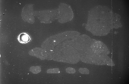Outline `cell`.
<instances>
[{
  "instance_id": "cell-1",
  "label": "cell",
  "mask_w": 129,
  "mask_h": 84,
  "mask_svg": "<svg viewBox=\"0 0 129 84\" xmlns=\"http://www.w3.org/2000/svg\"><path fill=\"white\" fill-rule=\"evenodd\" d=\"M113 18L112 10L109 7L96 6L89 12L85 28L94 36H106L113 27Z\"/></svg>"
},
{
  "instance_id": "cell-2",
  "label": "cell",
  "mask_w": 129,
  "mask_h": 84,
  "mask_svg": "<svg viewBox=\"0 0 129 84\" xmlns=\"http://www.w3.org/2000/svg\"><path fill=\"white\" fill-rule=\"evenodd\" d=\"M91 39L86 35H80L71 41L70 45L77 50L80 60L83 62L97 65H106V55L94 53L91 46Z\"/></svg>"
},
{
  "instance_id": "cell-3",
  "label": "cell",
  "mask_w": 129,
  "mask_h": 84,
  "mask_svg": "<svg viewBox=\"0 0 129 84\" xmlns=\"http://www.w3.org/2000/svg\"><path fill=\"white\" fill-rule=\"evenodd\" d=\"M71 41H64L56 46L53 56L54 60L73 64L80 60L78 51L70 44Z\"/></svg>"
},
{
  "instance_id": "cell-4",
  "label": "cell",
  "mask_w": 129,
  "mask_h": 84,
  "mask_svg": "<svg viewBox=\"0 0 129 84\" xmlns=\"http://www.w3.org/2000/svg\"><path fill=\"white\" fill-rule=\"evenodd\" d=\"M80 35L78 32L75 31H67L58 34L50 38L46 41V44H48V48L47 50H51L56 46H57L63 42L66 41H73Z\"/></svg>"
},
{
  "instance_id": "cell-5",
  "label": "cell",
  "mask_w": 129,
  "mask_h": 84,
  "mask_svg": "<svg viewBox=\"0 0 129 84\" xmlns=\"http://www.w3.org/2000/svg\"><path fill=\"white\" fill-rule=\"evenodd\" d=\"M73 14L70 6L64 4L60 5V22L64 24L71 20L73 18Z\"/></svg>"
},
{
  "instance_id": "cell-6",
  "label": "cell",
  "mask_w": 129,
  "mask_h": 84,
  "mask_svg": "<svg viewBox=\"0 0 129 84\" xmlns=\"http://www.w3.org/2000/svg\"><path fill=\"white\" fill-rule=\"evenodd\" d=\"M91 46L96 54L108 55L110 53L106 46L101 41L91 39Z\"/></svg>"
},
{
  "instance_id": "cell-7",
  "label": "cell",
  "mask_w": 129,
  "mask_h": 84,
  "mask_svg": "<svg viewBox=\"0 0 129 84\" xmlns=\"http://www.w3.org/2000/svg\"><path fill=\"white\" fill-rule=\"evenodd\" d=\"M17 39L19 42L22 44H28L32 40V38L30 35L26 32L20 34L18 36Z\"/></svg>"
},
{
  "instance_id": "cell-8",
  "label": "cell",
  "mask_w": 129,
  "mask_h": 84,
  "mask_svg": "<svg viewBox=\"0 0 129 84\" xmlns=\"http://www.w3.org/2000/svg\"><path fill=\"white\" fill-rule=\"evenodd\" d=\"M79 72L81 74H89V71L88 69L86 68H80L79 70Z\"/></svg>"
},
{
  "instance_id": "cell-9",
  "label": "cell",
  "mask_w": 129,
  "mask_h": 84,
  "mask_svg": "<svg viewBox=\"0 0 129 84\" xmlns=\"http://www.w3.org/2000/svg\"><path fill=\"white\" fill-rule=\"evenodd\" d=\"M60 72V70L58 68L49 69L47 71L48 73H59Z\"/></svg>"
},
{
  "instance_id": "cell-10",
  "label": "cell",
  "mask_w": 129,
  "mask_h": 84,
  "mask_svg": "<svg viewBox=\"0 0 129 84\" xmlns=\"http://www.w3.org/2000/svg\"><path fill=\"white\" fill-rule=\"evenodd\" d=\"M67 72L69 73H74L76 72V70L72 68H68L66 69Z\"/></svg>"
}]
</instances>
